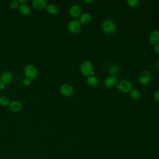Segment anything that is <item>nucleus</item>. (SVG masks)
I'll use <instances>...</instances> for the list:
<instances>
[{"instance_id": "412c9836", "label": "nucleus", "mask_w": 159, "mask_h": 159, "mask_svg": "<svg viewBox=\"0 0 159 159\" xmlns=\"http://www.w3.org/2000/svg\"><path fill=\"white\" fill-rule=\"evenodd\" d=\"M19 5H20V4H19V1H17V0L11 1L9 2V7H10L11 9H16V8H17V7H19Z\"/></svg>"}, {"instance_id": "dca6fc26", "label": "nucleus", "mask_w": 159, "mask_h": 159, "mask_svg": "<svg viewBox=\"0 0 159 159\" xmlns=\"http://www.w3.org/2000/svg\"><path fill=\"white\" fill-rule=\"evenodd\" d=\"M107 71L111 75L116 76L119 72V67L116 63H111L107 67Z\"/></svg>"}, {"instance_id": "6ab92c4d", "label": "nucleus", "mask_w": 159, "mask_h": 159, "mask_svg": "<svg viewBox=\"0 0 159 159\" xmlns=\"http://www.w3.org/2000/svg\"><path fill=\"white\" fill-rule=\"evenodd\" d=\"M129 94H130V97L135 99H137L140 98L141 96L140 91L138 89H136V88H132L129 91Z\"/></svg>"}, {"instance_id": "6e6552de", "label": "nucleus", "mask_w": 159, "mask_h": 159, "mask_svg": "<svg viewBox=\"0 0 159 159\" xmlns=\"http://www.w3.org/2000/svg\"><path fill=\"white\" fill-rule=\"evenodd\" d=\"M69 13L73 17H80L81 14V8L78 4H72L69 8Z\"/></svg>"}, {"instance_id": "9b49d317", "label": "nucleus", "mask_w": 159, "mask_h": 159, "mask_svg": "<svg viewBox=\"0 0 159 159\" xmlns=\"http://www.w3.org/2000/svg\"><path fill=\"white\" fill-rule=\"evenodd\" d=\"M32 5L35 9L42 10L46 8L47 2L46 0H32Z\"/></svg>"}, {"instance_id": "a211bd4d", "label": "nucleus", "mask_w": 159, "mask_h": 159, "mask_svg": "<svg viewBox=\"0 0 159 159\" xmlns=\"http://www.w3.org/2000/svg\"><path fill=\"white\" fill-rule=\"evenodd\" d=\"M87 83L90 86H96L99 84V80L94 75H90L87 77Z\"/></svg>"}, {"instance_id": "bb28decb", "label": "nucleus", "mask_w": 159, "mask_h": 159, "mask_svg": "<svg viewBox=\"0 0 159 159\" xmlns=\"http://www.w3.org/2000/svg\"><path fill=\"white\" fill-rule=\"evenodd\" d=\"M19 4H24V3H25L27 2V0H18Z\"/></svg>"}, {"instance_id": "a878e982", "label": "nucleus", "mask_w": 159, "mask_h": 159, "mask_svg": "<svg viewBox=\"0 0 159 159\" xmlns=\"http://www.w3.org/2000/svg\"><path fill=\"white\" fill-rule=\"evenodd\" d=\"M5 87H6V84L0 80V89L1 90L4 89L5 88Z\"/></svg>"}, {"instance_id": "cd10ccee", "label": "nucleus", "mask_w": 159, "mask_h": 159, "mask_svg": "<svg viewBox=\"0 0 159 159\" xmlns=\"http://www.w3.org/2000/svg\"><path fill=\"white\" fill-rule=\"evenodd\" d=\"M83 1L86 3H91L93 2L94 1L93 0H83Z\"/></svg>"}, {"instance_id": "b1692460", "label": "nucleus", "mask_w": 159, "mask_h": 159, "mask_svg": "<svg viewBox=\"0 0 159 159\" xmlns=\"http://www.w3.org/2000/svg\"><path fill=\"white\" fill-rule=\"evenodd\" d=\"M30 83H31V80H30L29 79H27V78H25L23 80V81H22L23 84H24V86H29L30 84Z\"/></svg>"}, {"instance_id": "4468645a", "label": "nucleus", "mask_w": 159, "mask_h": 159, "mask_svg": "<svg viewBox=\"0 0 159 159\" xmlns=\"http://www.w3.org/2000/svg\"><path fill=\"white\" fill-rule=\"evenodd\" d=\"M19 11L20 13L24 16H28L31 13L30 7L29 6L28 4H27L25 3L20 4L19 5Z\"/></svg>"}, {"instance_id": "c85d7f7f", "label": "nucleus", "mask_w": 159, "mask_h": 159, "mask_svg": "<svg viewBox=\"0 0 159 159\" xmlns=\"http://www.w3.org/2000/svg\"><path fill=\"white\" fill-rule=\"evenodd\" d=\"M157 65H158V66H159V58L158 59V61H157Z\"/></svg>"}, {"instance_id": "f8f14e48", "label": "nucleus", "mask_w": 159, "mask_h": 159, "mask_svg": "<svg viewBox=\"0 0 159 159\" xmlns=\"http://www.w3.org/2000/svg\"><path fill=\"white\" fill-rule=\"evenodd\" d=\"M149 41L151 43L156 45L159 43V30H152L148 36Z\"/></svg>"}, {"instance_id": "5701e85b", "label": "nucleus", "mask_w": 159, "mask_h": 159, "mask_svg": "<svg viewBox=\"0 0 159 159\" xmlns=\"http://www.w3.org/2000/svg\"><path fill=\"white\" fill-rule=\"evenodd\" d=\"M153 98L157 102H159V89H158L154 92Z\"/></svg>"}, {"instance_id": "f03ea898", "label": "nucleus", "mask_w": 159, "mask_h": 159, "mask_svg": "<svg viewBox=\"0 0 159 159\" xmlns=\"http://www.w3.org/2000/svg\"><path fill=\"white\" fill-rule=\"evenodd\" d=\"M80 70L83 75L86 76L94 75L93 63L88 60H84L80 63Z\"/></svg>"}, {"instance_id": "aec40b11", "label": "nucleus", "mask_w": 159, "mask_h": 159, "mask_svg": "<svg viewBox=\"0 0 159 159\" xmlns=\"http://www.w3.org/2000/svg\"><path fill=\"white\" fill-rule=\"evenodd\" d=\"M9 99L5 96H0V105L2 106H8L10 103Z\"/></svg>"}, {"instance_id": "0eeeda50", "label": "nucleus", "mask_w": 159, "mask_h": 159, "mask_svg": "<svg viewBox=\"0 0 159 159\" xmlns=\"http://www.w3.org/2000/svg\"><path fill=\"white\" fill-rule=\"evenodd\" d=\"M60 91L62 95L66 97H70L74 94L75 90L71 84L68 83H64L61 85L60 88Z\"/></svg>"}, {"instance_id": "39448f33", "label": "nucleus", "mask_w": 159, "mask_h": 159, "mask_svg": "<svg viewBox=\"0 0 159 159\" xmlns=\"http://www.w3.org/2000/svg\"><path fill=\"white\" fill-rule=\"evenodd\" d=\"M81 24L78 19H72L68 23L67 28L71 34H78L81 29Z\"/></svg>"}, {"instance_id": "20e7f679", "label": "nucleus", "mask_w": 159, "mask_h": 159, "mask_svg": "<svg viewBox=\"0 0 159 159\" xmlns=\"http://www.w3.org/2000/svg\"><path fill=\"white\" fill-rule=\"evenodd\" d=\"M117 89L122 92H129L132 89V84L129 80L123 79L117 83Z\"/></svg>"}, {"instance_id": "423d86ee", "label": "nucleus", "mask_w": 159, "mask_h": 159, "mask_svg": "<svg viewBox=\"0 0 159 159\" xmlns=\"http://www.w3.org/2000/svg\"><path fill=\"white\" fill-rule=\"evenodd\" d=\"M152 73L148 70H142L139 75L138 80L142 84H147L152 80Z\"/></svg>"}, {"instance_id": "4be33fe9", "label": "nucleus", "mask_w": 159, "mask_h": 159, "mask_svg": "<svg viewBox=\"0 0 159 159\" xmlns=\"http://www.w3.org/2000/svg\"><path fill=\"white\" fill-rule=\"evenodd\" d=\"M127 3L129 6L132 7H134L139 4V1L138 0H127Z\"/></svg>"}, {"instance_id": "2eb2a0df", "label": "nucleus", "mask_w": 159, "mask_h": 159, "mask_svg": "<svg viewBox=\"0 0 159 159\" xmlns=\"http://www.w3.org/2000/svg\"><path fill=\"white\" fill-rule=\"evenodd\" d=\"M46 11L50 15H55L58 12V7L56 4L51 3L47 5Z\"/></svg>"}, {"instance_id": "f3484780", "label": "nucleus", "mask_w": 159, "mask_h": 159, "mask_svg": "<svg viewBox=\"0 0 159 159\" xmlns=\"http://www.w3.org/2000/svg\"><path fill=\"white\" fill-rule=\"evenodd\" d=\"M91 19V15L89 12H83L81 13V14L80 16V22L81 24H86L89 22Z\"/></svg>"}, {"instance_id": "7ed1b4c3", "label": "nucleus", "mask_w": 159, "mask_h": 159, "mask_svg": "<svg viewBox=\"0 0 159 159\" xmlns=\"http://www.w3.org/2000/svg\"><path fill=\"white\" fill-rule=\"evenodd\" d=\"M24 75L26 78L32 80L37 76L38 71L34 65L27 64L24 68Z\"/></svg>"}, {"instance_id": "f257e3e1", "label": "nucleus", "mask_w": 159, "mask_h": 159, "mask_svg": "<svg viewBox=\"0 0 159 159\" xmlns=\"http://www.w3.org/2000/svg\"><path fill=\"white\" fill-rule=\"evenodd\" d=\"M101 28L103 32L107 35H112L116 32V24L110 19H106L102 21Z\"/></svg>"}, {"instance_id": "9d476101", "label": "nucleus", "mask_w": 159, "mask_h": 159, "mask_svg": "<svg viewBox=\"0 0 159 159\" xmlns=\"http://www.w3.org/2000/svg\"><path fill=\"white\" fill-rule=\"evenodd\" d=\"M9 109L10 111H11L12 112H19L21 110L22 107V103L17 100H14L12 101H11L9 106Z\"/></svg>"}, {"instance_id": "ddd939ff", "label": "nucleus", "mask_w": 159, "mask_h": 159, "mask_svg": "<svg viewBox=\"0 0 159 159\" xmlns=\"http://www.w3.org/2000/svg\"><path fill=\"white\" fill-rule=\"evenodd\" d=\"M0 80L1 81L4 82L5 84L9 83L11 82L13 80V74L9 71H4L1 75Z\"/></svg>"}, {"instance_id": "1a4fd4ad", "label": "nucleus", "mask_w": 159, "mask_h": 159, "mask_svg": "<svg viewBox=\"0 0 159 159\" xmlns=\"http://www.w3.org/2000/svg\"><path fill=\"white\" fill-rule=\"evenodd\" d=\"M117 77L114 75H109L105 78L104 80V84L105 86L107 88H112L117 83Z\"/></svg>"}, {"instance_id": "393cba45", "label": "nucleus", "mask_w": 159, "mask_h": 159, "mask_svg": "<svg viewBox=\"0 0 159 159\" xmlns=\"http://www.w3.org/2000/svg\"><path fill=\"white\" fill-rule=\"evenodd\" d=\"M154 50H155V52L159 54V43H157V44H156V45H155V46H154Z\"/></svg>"}]
</instances>
